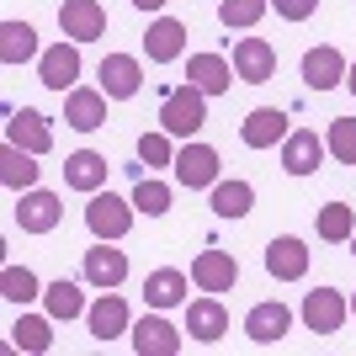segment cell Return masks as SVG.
Returning a JSON list of instances; mask_svg holds the SVG:
<instances>
[{"instance_id":"obj_1","label":"cell","mask_w":356,"mask_h":356,"mask_svg":"<svg viewBox=\"0 0 356 356\" xmlns=\"http://www.w3.org/2000/svg\"><path fill=\"white\" fill-rule=\"evenodd\" d=\"M202 122H208V90H197L192 80L176 90H165L160 102V128L170 138H197L202 134Z\"/></svg>"},{"instance_id":"obj_2","label":"cell","mask_w":356,"mask_h":356,"mask_svg":"<svg viewBox=\"0 0 356 356\" xmlns=\"http://www.w3.org/2000/svg\"><path fill=\"white\" fill-rule=\"evenodd\" d=\"M134 218H138L134 197H112L106 186H102V192H90V202H86V229H90V239H128Z\"/></svg>"},{"instance_id":"obj_3","label":"cell","mask_w":356,"mask_h":356,"mask_svg":"<svg viewBox=\"0 0 356 356\" xmlns=\"http://www.w3.org/2000/svg\"><path fill=\"white\" fill-rule=\"evenodd\" d=\"M170 170H176V181L181 186H186V192H213V186H218V149L213 144H197V138H186V144L176 149V165H170Z\"/></svg>"},{"instance_id":"obj_4","label":"cell","mask_w":356,"mask_h":356,"mask_svg":"<svg viewBox=\"0 0 356 356\" xmlns=\"http://www.w3.org/2000/svg\"><path fill=\"white\" fill-rule=\"evenodd\" d=\"M298 319L309 325V335H335V330L351 319V298L335 293V287H314V293H303Z\"/></svg>"},{"instance_id":"obj_5","label":"cell","mask_w":356,"mask_h":356,"mask_svg":"<svg viewBox=\"0 0 356 356\" xmlns=\"http://www.w3.org/2000/svg\"><path fill=\"white\" fill-rule=\"evenodd\" d=\"M16 229L22 234H54L64 218V202L54 192H43V186H32V192H16V208H11Z\"/></svg>"},{"instance_id":"obj_6","label":"cell","mask_w":356,"mask_h":356,"mask_svg":"<svg viewBox=\"0 0 356 356\" xmlns=\"http://www.w3.org/2000/svg\"><path fill=\"white\" fill-rule=\"evenodd\" d=\"M80 271H86V282L96 293H112V287L128 282V250H118V239H96L86 250V261H80Z\"/></svg>"},{"instance_id":"obj_7","label":"cell","mask_w":356,"mask_h":356,"mask_svg":"<svg viewBox=\"0 0 356 356\" xmlns=\"http://www.w3.org/2000/svg\"><path fill=\"white\" fill-rule=\"evenodd\" d=\"M38 80H43L48 90H74V80H80V43L74 38H59V43H48L43 54H38Z\"/></svg>"},{"instance_id":"obj_8","label":"cell","mask_w":356,"mask_h":356,"mask_svg":"<svg viewBox=\"0 0 356 356\" xmlns=\"http://www.w3.org/2000/svg\"><path fill=\"white\" fill-rule=\"evenodd\" d=\"M59 32L74 38V43L106 38V6L102 0H59Z\"/></svg>"},{"instance_id":"obj_9","label":"cell","mask_w":356,"mask_h":356,"mask_svg":"<svg viewBox=\"0 0 356 356\" xmlns=\"http://www.w3.org/2000/svg\"><path fill=\"white\" fill-rule=\"evenodd\" d=\"M128 335H134V351H138V356H181V330L165 319V309L144 314Z\"/></svg>"},{"instance_id":"obj_10","label":"cell","mask_w":356,"mask_h":356,"mask_svg":"<svg viewBox=\"0 0 356 356\" xmlns=\"http://www.w3.org/2000/svg\"><path fill=\"white\" fill-rule=\"evenodd\" d=\"M325 154H330V144L314 128H293V134L282 138V170L287 176H314L319 165H325Z\"/></svg>"},{"instance_id":"obj_11","label":"cell","mask_w":356,"mask_h":356,"mask_svg":"<svg viewBox=\"0 0 356 356\" xmlns=\"http://www.w3.org/2000/svg\"><path fill=\"white\" fill-rule=\"evenodd\" d=\"M86 325H90V335H96L102 346L134 330V314H128V303H122L118 287H112V293H102V298H96V303L86 309Z\"/></svg>"},{"instance_id":"obj_12","label":"cell","mask_w":356,"mask_h":356,"mask_svg":"<svg viewBox=\"0 0 356 356\" xmlns=\"http://www.w3.org/2000/svg\"><path fill=\"white\" fill-rule=\"evenodd\" d=\"M106 90H90V86H74L64 90V122H70L74 134H96V128H106Z\"/></svg>"},{"instance_id":"obj_13","label":"cell","mask_w":356,"mask_h":356,"mask_svg":"<svg viewBox=\"0 0 356 356\" xmlns=\"http://www.w3.org/2000/svg\"><path fill=\"white\" fill-rule=\"evenodd\" d=\"M346 70H351V59H346L341 48H330V43L303 54V86L319 90V96H325V90H335V86H346Z\"/></svg>"},{"instance_id":"obj_14","label":"cell","mask_w":356,"mask_h":356,"mask_svg":"<svg viewBox=\"0 0 356 356\" xmlns=\"http://www.w3.org/2000/svg\"><path fill=\"white\" fill-rule=\"evenodd\" d=\"M266 271L277 282H303V277H309V245L298 234H277L266 245Z\"/></svg>"},{"instance_id":"obj_15","label":"cell","mask_w":356,"mask_h":356,"mask_svg":"<svg viewBox=\"0 0 356 356\" xmlns=\"http://www.w3.org/2000/svg\"><path fill=\"white\" fill-rule=\"evenodd\" d=\"M234 74L245 86H266L271 74H277V48L266 38H239L234 43Z\"/></svg>"},{"instance_id":"obj_16","label":"cell","mask_w":356,"mask_h":356,"mask_svg":"<svg viewBox=\"0 0 356 356\" xmlns=\"http://www.w3.org/2000/svg\"><path fill=\"white\" fill-rule=\"evenodd\" d=\"M192 282H197V293H234V282H239V261L229 250H202L192 261Z\"/></svg>"},{"instance_id":"obj_17","label":"cell","mask_w":356,"mask_h":356,"mask_svg":"<svg viewBox=\"0 0 356 356\" xmlns=\"http://www.w3.org/2000/svg\"><path fill=\"white\" fill-rule=\"evenodd\" d=\"M186 335H192V341H202V346H218L223 335H229V309L218 303V293L186 303Z\"/></svg>"},{"instance_id":"obj_18","label":"cell","mask_w":356,"mask_h":356,"mask_svg":"<svg viewBox=\"0 0 356 356\" xmlns=\"http://www.w3.org/2000/svg\"><path fill=\"white\" fill-rule=\"evenodd\" d=\"M287 330H293V309L277 303V298H266V303H255V309L245 314V335H250L255 346H277Z\"/></svg>"},{"instance_id":"obj_19","label":"cell","mask_w":356,"mask_h":356,"mask_svg":"<svg viewBox=\"0 0 356 356\" xmlns=\"http://www.w3.org/2000/svg\"><path fill=\"white\" fill-rule=\"evenodd\" d=\"M287 134H293V128H287V112H282V106H255L250 118L239 122L245 149H277Z\"/></svg>"},{"instance_id":"obj_20","label":"cell","mask_w":356,"mask_h":356,"mask_svg":"<svg viewBox=\"0 0 356 356\" xmlns=\"http://www.w3.org/2000/svg\"><path fill=\"white\" fill-rule=\"evenodd\" d=\"M96 74H102V90L112 102H128V96H138V86H144V64H138L134 54H106Z\"/></svg>"},{"instance_id":"obj_21","label":"cell","mask_w":356,"mask_h":356,"mask_svg":"<svg viewBox=\"0 0 356 356\" xmlns=\"http://www.w3.org/2000/svg\"><path fill=\"white\" fill-rule=\"evenodd\" d=\"M6 144L32 149V154H48V149H54V128H48L43 112L22 106V112H11V118H6Z\"/></svg>"},{"instance_id":"obj_22","label":"cell","mask_w":356,"mask_h":356,"mask_svg":"<svg viewBox=\"0 0 356 356\" xmlns=\"http://www.w3.org/2000/svg\"><path fill=\"white\" fill-rule=\"evenodd\" d=\"M144 54H149V64H176L186 54V27L176 16H154L144 32Z\"/></svg>"},{"instance_id":"obj_23","label":"cell","mask_w":356,"mask_h":356,"mask_svg":"<svg viewBox=\"0 0 356 356\" xmlns=\"http://www.w3.org/2000/svg\"><path fill=\"white\" fill-rule=\"evenodd\" d=\"M106 176H112V165H106V154H96V149H74L70 160H64V186H74V192H102Z\"/></svg>"},{"instance_id":"obj_24","label":"cell","mask_w":356,"mask_h":356,"mask_svg":"<svg viewBox=\"0 0 356 356\" xmlns=\"http://www.w3.org/2000/svg\"><path fill=\"white\" fill-rule=\"evenodd\" d=\"M186 80H192L197 90H208V96H223L239 74H234V64L223 59V54H192V59H186Z\"/></svg>"},{"instance_id":"obj_25","label":"cell","mask_w":356,"mask_h":356,"mask_svg":"<svg viewBox=\"0 0 356 356\" xmlns=\"http://www.w3.org/2000/svg\"><path fill=\"white\" fill-rule=\"evenodd\" d=\"M186 287H192L186 271L160 266V271H149V277H144V303H149V309H181V303H186Z\"/></svg>"},{"instance_id":"obj_26","label":"cell","mask_w":356,"mask_h":356,"mask_svg":"<svg viewBox=\"0 0 356 356\" xmlns=\"http://www.w3.org/2000/svg\"><path fill=\"white\" fill-rule=\"evenodd\" d=\"M38 160H43V154L6 144L0 149V186H6V192H32V186H38V170H43Z\"/></svg>"},{"instance_id":"obj_27","label":"cell","mask_w":356,"mask_h":356,"mask_svg":"<svg viewBox=\"0 0 356 356\" xmlns=\"http://www.w3.org/2000/svg\"><path fill=\"white\" fill-rule=\"evenodd\" d=\"M38 59V32H32V22H0V64L6 70H16V64Z\"/></svg>"},{"instance_id":"obj_28","label":"cell","mask_w":356,"mask_h":356,"mask_svg":"<svg viewBox=\"0 0 356 356\" xmlns=\"http://www.w3.org/2000/svg\"><path fill=\"white\" fill-rule=\"evenodd\" d=\"M11 346L16 351H48V346H54V314H22V319H16L11 325Z\"/></svg>"},{"instance_id":"obj_29","label":"cell","mask_w":356,"mask_h":356,"mask_svg":"<svg viewBox=\"0 0 356 356\" xmlns=\"http://www.w3.org/2000/svg\"><path fill=\"white\" fill-rule=\"evenodd\" d=\"M250 208H255L250 181H218V186H213V213H218V218H250Z\"/></svg>"},{"instance_id":"obj_30","label":"cell","mask_w":356,"mask_h":356,"mask_svg":"<svg viewBox=\"0 0 356 356\" xmlns=\"http://www.w3.org/2000/svg\"><path fill=\"white\" fill-rule=\"evenodd\" d=\"M0 298H6V303H16V309L38 303V298H43L38 271H32V266H6V271H0Z\"/></svg>"},{"instance_id":"obj_31","label":"cell","mask_w":356,"mask_h":356,"mask_svg":"<svg viewBox=\"0 0 356 356\" xmlns=\"http://www.w3.org/2000/svg\"><path fill=\"white\" fill-rule=\"evenodd\" d=\"M43 309L54 314V319H64V325H70V319H80L90 303H86V293H80L74 282H64V277H59V282L43 287Z\"/></svg>"},{"instance_id":"obj_32","label":"cell","mask_w":356,"mask_h":356,"mask_svg":"<svg viewBox=\"0 0 356 356\" xmlns=\"http://www.w3.org/2000/svg\"><path fill=\"white\" fill-rule=\"evenodd\" d=\"M314 229H319V239H330V245H351V234H356V208H346V202H325V208H319V218H314Z\"/></svg>"},{"instance_id":"obj_33","label":"cell","mask_w":356,"mask_h":356,"mask_svg":"<svg viewBox=\"0 0 356 356\" xmlns=\"http://www.w3.org/2000/svg\"><path fill=\"white\" fill-rule=\"evenodd\" d=\"M134 208L144 213V218H165V213H170V186H165L160 176H138L134 181Z\"/></svg>"},{"instance_id":"obj_34","label":"cell","mask_w":356,"mask_h":356,"mask_svg":"<svg viewBox=\"0 0 356 356\" xmlns=\"http://www.w3.org/2000/svg\"><path fill=\"white\" fill-rule=\"evenodd\" d=\"M266 11H271V0H218V22L229 32H250Z\"/></svg>"},{"instance_id":"obj_35","label":"cell","mask_w":356,"mask_h":356,"mask_svg":"<svg viewBox=\"0 0 356 356\" xmlns=\"http://www.w3.org/2000/svg\"><path fill=\"white\" fill-rule=\"evenodd\" d=\"M138 165H149V170H165V165H176V144H170V134H138Z\"/></svg>"},{"instance_id":"obj_36","label":"cell","mask_w":356,"mask_h":356,"mask_svg":"<svg viewBox=\"0 0 356 356\" xmlns=\"http://www.w3.org/2000/svg\"><path fill=\"white\" fill-rule=\"evenodd\" d=\"M325 144H330V160L356 165V118H335L330 134H325Z\"/></svg>"},{"instance_id":"obj_37","label":"cell","mask_w":356,"mask_h":356,"mask_svg":"<svg viewBox=\"0 0 356 356\" xmlns=\"http://www.w3.org/2000/svg\"><path fill=\"white\" fill-rule=\"evenodd\" d=\"M271 11L282 16V22H309L319 11V0H271Z\"/></svg>"},{"instance_id":"obj_38","label":"cell","mask_w":356,"mask_h":356,"mask_svg":"<svg viewBox=\"0 0 356 356\" xmlns=\"http://www.w3.org/2000/svg\"><path fill=\"white\" fill-rule=\"evenodd\" d=\"M138 11H165V6H170V0H134Z\"/></svg>"},{"instance_id":"obj_39","label":"cell","mask_w":356,"mask_h":356,"mask_svg":"<svg viewBox=\"0 0 356 356\" xmlns=\"http://www.w3.org/2000/svg\"><path fill=\"white\" fill-rule=\"evenodd\" d=\"M346 90L356 96V59H351V70H346Z\"/></svg>"},{"instance_id":"obj_40","label":"cell","mask_w":356,"mask_h":356,"mask_svg":"<svg viewBox=\"0 0 356 356\" xmlns=\"http://www.w3.org/2000/svg\"><path fill=\"white\" fill-rule=\"evenodd\" d=\"M351 319H356V298H351Z\"/></svg>"},{"instance_id":"obj_41","label":"cell","mask_w":356,"mask_h":356,"mask_svg":"<svg viewBox=\"0 0 356 356\" xmlns=\"http://www.w3.org/2000/svg\"><path fill=\"white\" fill-rule=\"evenodd\" d=\"M351 255H356V234H351Z\"/></svg>"}]
</instances>
